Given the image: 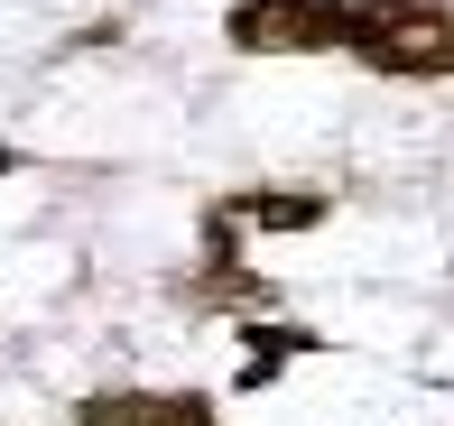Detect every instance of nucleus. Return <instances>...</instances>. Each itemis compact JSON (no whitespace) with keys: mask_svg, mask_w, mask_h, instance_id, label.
Segmentation results:
<instances>
[{"mask_svg":"<svg viewBox=\"0 0 454 426\" xmlns=\"http://www.w3.org/2000/svg\"><path fill=\"white\" fill-rule=\"evenodd\" d=\"M343 56L389 84H445L454 74V0H353Z\"/></svg>","mask_w":454,"mask_h":426,"instance_id":"f257e3e1","label":"nucleus"},{"mask_svg":"<svg viewBox=\"0 0 454 426\" xmlns=\"http://www.w3.org/2000/svg\"><path fill=\"white\" fill-rule=\"evenodd\" d=\"M353 0H232L223 10V37L241 56H334Z\"/></svg>","mask_w":454,"mask_h":426,"instance_id":"f03ea898","label":"nucleus"},{"mask_svg":"<svg viewBox=\"0 0 454 426\" xmlns=\"http://www.w3.org/2000/svg\"><path fill=\"white\" fill-rule=\"evenodd\" d=\"M66 426H223L214 390H93Z\"/></svg>","mask_w":454,"mask_h":426,"instance_id":"7ed1b4c3","label":"nucleus"},{"mask_svg":"<svg viewBox=\"0 0 454 426\" xmlns=\"http://www.w3.org/2000/svg\"><path fill=\"white\" fill-rule=\"evenodd\" d=\"M325 213H334L325 186H241V195H223L204 222H214V232H316Z\"/></svg>","mask_w":454,"mask_h":426,"instance_id":"20e7f679","label":"nucleus"},{"mask_svg":"<svg viewBox=\"0 0 454 426\" xmlns=\"http://www.w3.org/2000/svg\"><path fill=\"white\" fill-rule=\"evenodd\" d=\"M306 352H325V334H306V324H241V390H270V380L287 371V361H306Z\"/></svg>","mask_w":454,"mask_h":426,"instance_id":"39448f33","label":"nucleus"}]
</instances>
